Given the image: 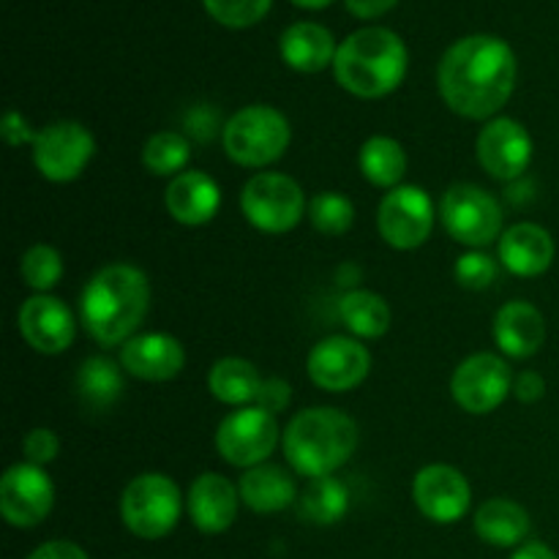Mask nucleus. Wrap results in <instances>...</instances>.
Here are the masks:
<instances>
[{
	"mask_svg": "<svg viewBox=\"0 0 559 559\" xmlns=\"http://www.w3.org/2000/svg\"><path fill=\"white\" fill-rule=\"evenodd\" d=\"M516 76L519 63L511 44L478 33L448 47L437 85L451 112L467 120H491L513 96Z\"/></svg>",
	"mask_w": 559,
	"mask_h": 559,
	"instance_id": "obj_1",
	"label": "nucleus"
},
{
	"mask_svg": "<svg viewBox=\"0 0 559 559\" xmlns=\"http://www.w3.org/2000/svg\"><path fill=\"white\" fill-rule=\"evenodd\" d=\"M151 309V282L129 262L102 267L80 295V317L87 336L102 347H118L134 338Z\"/></svg>",
	"mask_w": 559,
	"mask_h": 559,
	"instance_id": "obj_2",
	"label": "nucleus"
},
{
	"mask_svg": "<svg viewBox=\"0 0 559 559\" xmlns=\"http://www.w3.org/2000/svg\"><path fill=\"white\" fill-rule=\"evenodd\" d=\"M409 55L402 36L388 27H360L338 44L333 74L358 98H382L407 76Z\"/></svg>",
	"mask_w": 559,
	"mask_h": 559,
	"instance_id": "obj_3",
	"label": "nucleus"
},
{
	"mask_svg": "<svg viewBox=\"0 0 559 559\" xmlns=\"http://www.w3.org/2000/svg\"><path fill=\"white\" fill-rule=\"evenodd\" d=\"M358 424L333 407H311L295 415L284 429V456L304 478H328L353 459Z\"/></svg>",
	"mask_w": 559,
	"mask_h": 559,
	"instance_id": "obj_4",
	"label": "nucleus"
},
{
	"mask_svg": "<svg viewBox=\"0 0 559 559\" xmlns=\"http://www.w3.org/2000/svg\"><path fill=\"white\" fill-rule=\"evenodd\" d=\"M293 129L284 112L271 104L238 109L222 129V145L235 164L249 169L267 167L287 153Z\"/></svg>",
	"mask_w": 559,
	"mask_h": 559,
	"instance_id": "obj_5",
	"label": "nucleus"
},
{
	"mask_svg": "<svg viewBox=\"0 0 559 559\" xmlns=\"http://www.w3.org/2000/svg\"><path fill=\"white\" fill-rule=\"evenodd\" d=\"M180 511H183V497L178 484L164 473L136 475L120 495L123 527L142 540L167 538L178 527Z\"/></svg>",
	"mask_w": 559,
	"mask_h": 559,
	"instance_id": "obj_6",
	"label": "nucleus"
},
{
	"mask_svg": "<svg viewBox=\"0 0 559 559\" xmlns=\"http://www.w3.org/2000/svg\"><path fill=\"white\" fill-rule=\"evenodd\" d=\"M240 211L260 233L282 235L300 224L306 213V194L284 173H260L246 180L240 191Z\"/></svg>",
	"mask_w": 559,
	"mask_h": 559,
	"instance_id": "obj_7",
	"label": "nucleus"
},
{
	"mask_svg": "<svg viewBox=\"0 0 559 559\" xmlns=\"http://www.w3.org/2000/svg\"><path fill=\"white\" fill-rule=\"evenodd\" d=\"M440 218L445 233L467 249H484L502 235V207L475 183H456L442 194Z\"/></svg>",
	"mask_w": 559,
	"mask_h": 559,
	"instance_id": "obj_8",
	"label": "nucleus"
},
{
	"mask_svg": "<svg viewBox=\"0 0 559 559\" xmlns=\"http://www.w3.org/2000/svg\"><path fill=\"white\" fill-rule=\"evenodd\" d=\"M33 164L41 178L52 183L76 180L96 153V140L91 129L76 120H55L36 131L33 140Z\"/></svg>",
	"mask_w": 559,
	"mask_h": 559,
	"instance_id": "obj_9",
	"label": "nucleus"
},
{
	"mask_svg": "<svg viewBox=\"0 0 559 559\" xmlns=\"http://www.w3.org/2000/svg\"><path fill=\"white\" fill-rule=\"evenodd\" d=\"M278 420L262 407H238L218 424L216 451L233 467H260L278 445Z\"/></svg>",
	"mask_w": 559,
	"mask_h": 559,
	"instance_id": "obj_10",
	"label": "nucleus"
},
{
	"mask_svg": "<svg viewBox=\"0 0 559 559\" xmlns=\"http://www.w3.org/2000/svg\"><path fill=\"white\" fill-rule=\"evenodd\" d=\"M513 393V371L500 355L478 353L456 366L451 396L464 413L489 415Z\"/></svg>",
	"mask_w": 559,
	"mask_h": 559,
	"instance_id": "obj_11",
	"label": "nucleus"
},
{
	"mask_svg": "<svg viewBox=\"0 0 559 559\" xmlns=\"http://www.w3.org/2000/svg\"><path fill=\"white\" fill-rule=\"evenodd\" d=\"M435 202L420 186H396L377 211V227L382 240L399 251H413L431 238L435 229Z\"/></svg>",
	"mask_w": 559,
	"mask_h": 559,
	"instance_id": "obj_12",
	"label": "nucleus"
},
{
	"mask_svg": "<svg viewBox=\"0 0 559 559\" xmlns=\"http://www.w3.org/2000/svg\"><path fill=\"white\" fill-rule=\"evenodd\" d=\"M306 371L317 388L328 393H347L364 385L371 371V353L349 336H328L311 347Z\"/></svg>",
	"mask_w": 559,
	"mask_h": 559,
	"instance_id": "obj_13",
	"label": "nucleus"
},
{
	"mask_svg": "<svg viewBox=\"0 0 559 559\" xmlns=\"http://www.w3.org/2000/svg\"><path fill=\"white\" fill-rule=\"evenodd\" d=\"M55 486L44 467L14 464L0 478V513L16 530L38 527L52 513Z\"/></svg>",
	"mask_w": 559,
	"mask_h": 559,
	"instance_id": "obj_14",
	"label": "nucleus"
},
{
	"mask_svg": "<svg viewBox=\"0 0 559 559\" xmlns=\"http://www.w3.org/2000/svg\"><path fill=\"white\" fill-rule=\"evenodd\" d=\"M478 164L497 180H516L533 162V136L519 120L491 118L475 140Z\"/></svg>",
	"mask_w": 559,
	"mask_h": 559,
	"instance_id": "obj_15",
	"label": "nucleus"
},
{
	"mask_svg": "<svg viewBox=\"0 0 559 559\" xmlns=\"http://www.w3.org/2000/svg\"><path fill=\"white\" fill-rule=\"evenodd\" d=\"M413 500L429 522L453 524L467 516L473 489L451 464H429L413 480Z\"/></svg>",
	"mask_w": 559,
	"mask_h": 559,
	"instance_id": "obj_16",
	"label": "nucleus"
},
{
	"mask_svg": "<svg viewBox=\"0 0 559 559\" xmlns=\"http://www.w3.org/2000/svg\"><path fill=\"white\" fill-rule=\"evenodd\" d=\"M16 322H20L22 338L36 353L60 355L74 342V314L55 295H33V298H27L22 304Z\"/></svg>",
	"mask_w": 559,
	"mask_h": 559,
	"instance_id": "obj_17",
	"label": "nucleus"
},
{
	"mask_svg": "<svg viewBox=\"0 0 559 559\" xmlns=\"http://www.w3.org/2000/svg\"><path fill=\"white\" fill-rule=\"evenodd\" d=\"M120 366L145 382H167L183 371L186 349L169 333H142L120 347Z\"/></svg>",
	"mask_w": 559,
	"mask_h": 559,
	"instance_id": "obj_18",
	"label": "nucleus"
},
{
	"mask_svg": "<svg viewBox=\"0 0 559 559\" xmlns=\"http://www.w3.org/2000/svg\"><path fill=\"white\" fill-rule=\"evenodd\" d=\"M240 491L229 478L218 473H202L191 484L186 508H189L191 524L205 535H222L238 519Z\"/></svg>",
	"mask_w": 559,
	"mask_h": 559,
	"instance_id": "obj_19",
	"label": "nucleus"
},
{
	"mask_svg": "<svg viewBox=\"0 0 559 559\" xmlns=\"http://www.w3.org/2000/svg\"><path fill=\"white\" fill-rule=\"evenodd\" d=\"M555 238L546 227L533 222L513 224L502 233L497 246V260L508 273L519 278L544 276L555 262Z\"/></svg>",
	"mask_w": 559,
	"mask_h": 559,
	"instance_id": "obj_20",
	"label": "nucleus"
},
{
	"mask_svg": "<svg viewBox=\"0 0 559 559\" xmlns=\"http://www.w3.org/2000/svg\"><path fill=\"white\" fill-rule=\"evenodd\" d=\"M167 202L169 216L186 227H202L211 222L222 207V189L216 180L200 169H186V173L175 175L167 186Z\"/></svg>",
	"mask_w": 559,
	"mask_h": 559,
	"instance_id": "obj_21",
	"label": "nucleus"
},
{
	"mask_svg": "<svg viewBox=\"0 0 559 559\" xmlns=\"http://www.w3.org/2000/svg\"><path fill=\"white\" fill-rule=\"evenodd\" d=\"M495 342L508 358H533L546 342V320L527 300H511L495 314Z\"/></svg>",
	"mask_w": 559,
	"mask_h": 559,
	"instance_id": "obj_22",
	"label": "nucleus"
},
{
	"mask_svg": "<svg viewBox=\"0 0 559 559\" xmlns=\"http://www.w3.org/2000/svg\"><path fill=\"white\" fill-rule=\"evenodd\" d=\"M282 58L289 69L300 71V74H320L328 66L336 60V38L328 27L317 25V22H295L282 33Z\"/></svg>",
	"mask_w": 559,
	"mask_h": 559,
	"instance_id": "obj_23",
	"label": "nucleus"
},
{
	"mask_svg": "<svg viewBox=\"0 0 559 559\" xmlns=\"http://www.w3.org/2000/svg\"><path fill=\"white\" fill-rule=\"evenodd\" d=\"M240 500L254 513H278L298 502V486L287 469L276 464H260L246 469L238 484Z\"/></svg>",
	"mask_w": 559,
	"mask_h": 559,
	"instance_id": "obj_24",
	"label": "nucleus"
},
{
	"mask_svg": "<svg viewBox=\"0 0 559 559\" xmlns=\"http://www.w3.org/2000/svg\"><path fill=\"white\" fill-rule=\"evenodd\" d=\"M475 535L489 546L511 549L519 546L530 533V513L524 506L508 500V497H491L475 511Z\"/></svg>",
	"mask_w": 559,
	"mask_h": 559,
	"instance_id": "obj_25",
	"label": "nucleus"
},
{
	"mask_svg": "<svg viewBox=\"0 0 559 559\" xmlns=\"http://www.w3.org/2000/svg\"><path fill=\"white\" fill-rule=\"evenodd\" d=\"M207 388H211V396L222 404L249 407L260 396L262 377L251 360L222 358L213 364L211 374H207Z\"/></svg>",
	"mask_w": 559,
	"mask_h": 559,
	"instance_id": "obj_26",
	"label": "nucleus"
},
{
	"mask_svg": "<svg viewBox=\"0 0 559 559\" xmlns=\"http://www.w3.org/2000/svg\"><path fill=\"white\" fill-rule=\"evenodd\" d=\"M360 173L377 189H396L407 175V153L393 136L377 134L360 145Z\"/></svg>",
	"mask_w": 559,
	"mask_h": 559,
	"instance_id": "obj_27",
	"label": "nucleus"
},
{
	"mask_svg": "<svg viewBox=\"0 0 559 559\" xmlns=\"http://www.w3.org/2000/svg\"><path fill=\"white\" fill-rule=\"evenodd\" d=\"M338 314H342V322L349 328V333H355L358 338L385 336L393 322L388 300L371 289H349L338 300Z\"/></svg>",
	"mask_w": 559,
	"mask_h": 559,
	"instance_id": "obj_28",
	"label": "nucleus"
},
{
	"mask_svg": "<svg viewBox=\"0 0 559 559\" xmlns=\"http://www.w3.org/2000/svg\"><path fill=\"white\" fill-rule=\"evenodd\" d=\"M123 366L112 358H87L76 371V396L87 409H107L123 396Z\"/></svg>",
	"mask_w": 559,
	"mask_h": 559,
	"instance_id": "obj_29",
	"label": "nucleus"
},
{
	"mask_svg": "<svg viewBox=\"0 0 559 559\" xmlns=\"http://www.w3.org/2000/svg\"><path fill=\"white\" fill-rule=\"evenodd\" d=\"M349 508V495L344 489L342 480H336L333 475L328 478H311L306 484L304 495L298 497V513L311 524H336L338 519L347 513Z\"/></svg>",
	"mask_w": 559,
	"mask_h": 559,
	"instance_id": "obj_30",
	"label": "nucleus"
},
{
	"mask_svg": "<svg viewBox=\"0 0 559 559\" xmlns=\"http://www.w3.org/2000/svg\"><path fill=\"white\" fill-rule=\"evenodd\" d=\"M191 158V142L180 131H158L142 147V164L151 175L175 178L186 173V164Z\"/></svg>",
	"mask_w": 559,
	"mask_h": 559,
	"instance_id": "obj_31",
	"label": "nucleus"
},
{
	"mask_svg": "<svg viewBox=\"0 0 559 559\" xmlns=\"http://www.w3.org/2000/svg\"><path fill=\"white\" fill-rule=\"evenodd\" d=\"M20 273L22 282L36 289V295H47L63 278V257L55 246L36 243L22 254Z\"/></svg>",
	"mask_w": 559,
	"mask_h": 559,
	"instance_id": "obj_32",
	"label": "nucleus"
},
{
	"mask_svg": "<svg viewBox=\"0 0 559 559\" xmlns=\"http://www.w3.org/2000/svg\"><path fill=\"white\" fill-rule=\"evenodd\" d=\"M309 218L317 233L344 235L355 224V205L342 191H320L309 202Z\"/></svg>",
	"mask_w": 559,
	"mask_h": 559,
	"instance_id": "obj_33",
	"label": "nucleus"
},
{
	"mask_svg": "<svg viewBox=\"0 0 559 559\" xmlns=\"http://www.w3.org/2000/svg\"><path fill=\"white\" fill-rule=\"evenodd\" d=\"M202 3H205L207 14H211L218 25L233 27V31H243V27H251L260 20H265L273 0H202Z\"/></svg>",
	"mask_w": 559,
	"mask_h": 559,
	"instance_id": "obj_34",
	"label": "nucleus"
},
{
	"mask_svg": "<svg viewBox=\"0 0 559 559\" xmlns=\"http://www.w3.org/2000/svg\"><path fill=\"white\" fill-rule=\"evenodd\" d=\"M500 273V260L480 249H469L453 265V276L464 289H489Z\"/></svg>",
	"mask_w": 559,
	"mask_h": 559,
	"instance_id": "obj_35",
	"label": "nucleus"
},
{
	"mask_svg": "<svg viewBox=\"0 0 559 559\" xmlns=\"http://www.w3.org/2000/svg\"><path fill=\"white\" fill-rule=\"evenodd\" d=\"M22 453H25L27 462L36 464V467H44V464L55 462L60 453L58 435H55L52 429H41V426L27 431V437L22 440Z\"/></svg>",
	"mask_w": 559,
	"mask_h": 559,
	"instance_id": "obj_36",
	"label": "nucleus"
},
{
	"mask_svg": "<svg viewBox=\"0 0 559 559\" xmlns=\"http://www.w3.org/2000/svg\"><path fill=\"white\" fill-rule=\"evenodd\" d=\"M289 396H293V393H289V382L278 380V377H267V380H262L260 396H257V407L276 415L289 407Z\"/></svg>",
	"mask_w": 559,
	"mask_h": 559,
	"instance_id": "obj_37",
	"label": "nucleus"
},
{
	"mask_svg": "<svg viewBox=\"0 0 559 559\" xmlns=\"http://www.w3.org/2000/svg\"><path fill=\"white\" fill-rule=\"evenodd\" d=\"M0 136H3L5 145L20 147V145H33V140H36V131L31 129L27 118H22V112L9 109L3 118V126H0Z\"/></svg>",
	"mask_w": 559,
	"mask_h": 559,
	"instance_id": "obj_38",
	"label": "nucleus"
},
{
	"mask_svg": "<svg viewBox=\"0 0 559 559\" xmlns=\"http://www.w3.org/2000/svg\"><path fill=\"white\" fill-rule=\"evenodd\" d=\"M546 393V380L538 371H522V374L513 377V396L522 404H535L540 402Z\"/></svg>",
	"mask_w": 559,
	"mask_h": 559,
	"instance_id": "obj_39",
	"label": "nucleus"
},
{
	"mask_svg": "<svg viewBox=\"0 0 559 559\" xmlns=\"http://www.w3.org/2000/svg\"><path fill=\"white\" fill-rule=\"evenodd\" d=\"M27 559H91L82 546L71 544V540H47L38 549L31 551Z\"/></svg>",
	"mask_w": 559,
	"mask_h": 559,
	"instance_id": "obj_40",
	"label": "nucleus"
},
{
	"mask_svg": "<svg viewBox=\"0 0 559 559\" xmlns=\"http://www.w3.org/2000/svg\"><path fill=\"white\" fill-rule=\"evenodd\" d=\"M186 129H189V134H194L197 140L207 142L218 129L216 112H213L211 107H194L189 112V118H186Z\"/></svg>",
	"mask_w": 559,
	"mask_h": 559,
	"instance_id": "obj_41",
	"label": "nucleus"
},
{
	"mask_svg": "<svg viewBox=\"0 0 559 559\" xmlns=\"http://www.w3.org/2000/svg\"><path fill=\"white\" fill-rule=\"evenodd\" d=\"M396 3L399 0H344L349 14H355L358 20H374V16L388 14Z\"/></svg>",
	"mask_w": 559,
	"mask_h": 559,
	"instance_id": "obj_42",
	"label": "nucleus"
},
{
	"mask_svg": "<svg viewBox=\"0 0 559 559\" xmlns=\"http://www.w3.org/2000/svg\"><path fill=\"white\" fill-rule=\"evenodd\" d=\"M511 559H559V555L555 549H551V546L533 540V544L519 546V549L513 551Z\"/></svg>",
	"mask_w": 559,
	"mask_h": 559,
	"instance_id": "obj_43",
	"label": "nucleus"
},
{
	"mask_svg": "<svg viewBox=\"0 0 559 559\" xmlns=\"http://www.w3.org/2000/svg\"><path fill=\"white\" fill-rule=\"evenodd\" d=\"M295 5H300V9H325L328 3H333V0H293Z\"/></svg>",
	"mask_w": 559,
	"mask_h": 559,
	"instance_id": "obj_44",
	"label": "nucleus"
}]
</instances>
